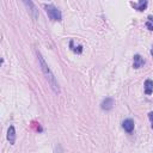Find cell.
<instances>
[{"label": "cell", "instance_id": "obj_8", "mask_svg": "<svg viewBox=\"0 0 153 153\" xmlns=\"http://www.w3.org/2000/svg\"><path fill=\"white\" fill-rule=\"evenodd\" d=\"M143 65H145V60L141 57V55H139V54L134 55V62H133V67L138 69V68H141Z\"/></svg>", "mask_w": 153, "mask_h": 153}, {"label": "cell", "instance_id": "obj_12", "mask_svg": "<svg viewBox=\"0 0 153 153\" xmlns=\"http://www.w3.org/2000/svg\"><path fill=\"white\" fill-rule=\"evenodd\" d=\"M148 118H149V121H151V124H152V129H153V111L148 114Z\"/></svg>", "mask_w": 153, "mask_h": 153}, {"label": "cell", "instance_id": "obj_2", "mask_svg": "<svg viewBox=\"0 0 153 153\" xmlns=\"http://www.w3.org/2000/svg\"><path fill=\"white\" fill-rule=\"evenodd\" d=\"M44 10H46L48 17H49L51 21H54V22H60V21L62 19V15H61L60 10H59L57 7H55L54 5H51V4H46V5H44Z\"/></svg>", "mask_w": 153, "mask_h": 153}, {"label": "cell", "instance_id": "obj_11", "mask_svg": "<svg viewBox=\"0 0 153 153\" xmlns=\"http://www.w3.org/2000/svg\"><path fill=\"white\" fill-rule=\"evenodd\" d=\"M69 46H71L72 50H73V51H75V53H78V54H80V53L83 51V47H82V46H78V47H73L72 44H69Z\"/></svg>", "mask_w": 153, "mask_h": 153}, {"label": "cell", "instance_id": "obj_13", "mask_svg": "<svg viewBox=\"0 0 153 153\" xmlns=\"http://www.w3.org/2000/svg\"><path fill=\"white\" fill-rule=\"evenodd\" d=\"M151 54H152V56H153V47H152V49H151Z\"/></svg>", "mask_w": 153, "mask_h": 153}, {"label": "cell", "instance_id": "obj_3", "mask_svg": "<svg viewBox=\"0 0 153 153\" xmlns=\"http://www.w3.org/2000/svg\"><path fill=\"white\" fill-rule=\"evenodd\" d=\"M24 5L29 9V12H30L32 19L36 21V19L38 18V10H37V7L35 6V4H34L32 1H24Z\"/></svg>", "mask_w": 153, "mask_h": 153}, {"label": "cell", "instance_id": "obj_6", "mask_svg": "<svg viewBox=\"0 0 153 153\" xmlns=\"http://www.w3.org/2000/svg\"><path fill=\"white\" fill-rule=\"evenodd\" d=\"M7 140L10 141L11 145H15V142H16V129L13 126H10V128L7 130Z\"/></svg>", "mask_w": 153, "mask_h": 153}, {"label": "cell", "instance_id": "obj_10", "mask_svg": "<svg viewBox=\"0 0 153 153\" xmlns=\"http://www.w3.org/2000/svg\"><path fill=\"white\" fill-rule=\"evenodd\" d=\"M145 25H146V28L148 30H153V17L152 16H148V19H147Z\"/></svg>", "mask_w": 153, "mask_h": 153}, {"label": "cell", "instance_id": "obj_1", "mask_svg": "<svg viewBox=\"0 0 153 153\" xmlns=\"http://www.w3.org/2000/svg\"><path fill=\"white\" fill-rule=\"evenodd\" d=\"M37 56H38V61H40L41 69H42L43 74L46 75V78H47V80H48V83H49L50 88L53 89V91H54L55 93H60V88H59V84H57V82H56V78L54 76L53 72H51V71H50V68L48 67L47 62L44 61V59L42 57V55H41V53H40V51H37Z\"/></svg>", "mask_w": 153, "mask_h": 153}, {"label": "cell", "instance_id": "obj_7", "mask_svg": "<svg viewBox=\"0 0 153 153\" xmlns=\"http://www.w3.org/2000/svg\"><path fill=\"white\" fill-rule=\"evenodd\" d=\"M147 5H148V3L146 1V0H140L139 3H132V6L134 9H136L138 11H140V12H142L143 10H146Z\"/></svg>", "mask_w": 153, "mask_h": 153}, {"label": "cell", "instance_id": "obj_9", "mask_svg": "<svg viewBox=\"0 0 153 153\" xmlns=\"http://www.w3.org/2000/svg\"><path fill=\"white\" fill-rule=\"evenodd\" d=\"M145 93L146 95H152V92H153V80H151V79H147L146 82H145Z\"/></svg>", "mask_w": 153, "mask_h": 153}, {"label": "cell", "instance_id": "obj_4", "mask_svg": "<svg viewBox=\"0 0 153 153\" xmlns=\"http://www.w3.org/2000/svg\"><path fill=\"white\" fill-rule=\"evenodd\" d=\"M101 108H102L103 110H105V111L111 110V109L114 108V99H113L111 97H107V98H104V99H103V102L101 103Z\"/></svg>", "mask_w": 153, "mask_h": 153}, {"label": "cell", "instance_id": "obj_5", "mask_svg": "<svg viewBox=\"0 0 153 153\" xmlns=\"http://www.w3.org/2000/svg\"><path fill=\"white\" fill-rule=\"evenodd\" d=\"M134 121L132 120V118H127V120H124L123 122H122V127H123V129L127 132V133H132L133 130H134Z\"/></svg>", "mask_w": 153, "mask_h": 153}]
</instances>
